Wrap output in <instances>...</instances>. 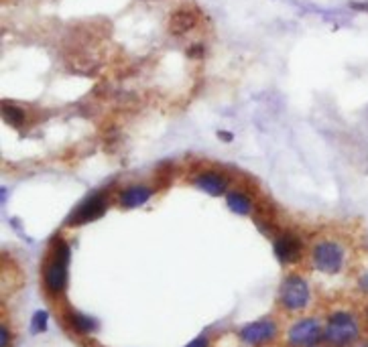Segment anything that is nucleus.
I'll list each match as a JSON object with an SVG mask.
<instances>
[{"label":"nucleus","instance_id":"nucleus-20","mask_svg":"<svg viewBox=\"0 0 368 347\" xmlns=\"http://www.w3.org/2000/svg\"><path fill=\"white\" fill-rule=\"evenodd\" d=\"M218 137H220V139H224V140H228V142H230V140H232V135H230V132H218Z\"/></svg>","mask_w":368,"mask_h":347},{"label":"nucleus","instance_id":"nucleus-3","mask_svg":"<svg viewBox=\"0 0 368 347\" xmlns=\"http://www.w3.org/2000/svg\"><path fill=\"white\" fill-rule=\"evenodd\" d=\"M358 321L352 313L348 311H336L331 313L326 329H324V337L326 341L333 347H348L352 346L358 339Z\"/></svg>","mask_w":368,"mask_h":347},{"label":"nucleus","instance_id":"nucleus-19","mask_svg":"<svg viewBox=\"0 0 368 347\" xmlns=\"http://www.w3.org/2000/svg\"><path fill=\"white\" fill-rule=\"evenodd\" d=\"M208 346H210L208 337H197V339H193L189 346H185V347H208Z\"/></svg>","mask_w":368,"mask_h":347},{"label":"nucleus","instance_id":"nucleus-14","mask_svg":"<svg viewBox=\"0 0 368 347\" xmlns=\"http://www.w3.org/2000/svg\"><path fill=\"white\" fill-rule=\"evenodd\" d=\"M2 116H4V120H6L10 126H14V128H19V126L25 122V112H23L21 108H17V106H2Z\"/></svg>","mask_w":368,"mask_h":347},{"label":"nucleus","instance_id":"nucleus-17","mask_svg":"<svg viewBox=\"0 0 368 347\" xmlns=\"http://www.w3.org/2000/svg\"><path fill=\"white\" fill-rule=\"evenodd\" d=\"M10 344V337H8V327L6 325H2L0 327V347H8Z\"/></svg>","mask_w":368,"mask_h":347},{"label":"nucleus","instance_id":"nucleus-4","mask_svg":"<svg viewBox=\"0 0 368 347\" xmlns=\"http://www.w3.org/2000/svg\"><path fill=\"white\" fill-rule=\"evenodd\" d=\"M309 284L307 280L299 275H289L285 277V280L281 282V288H279V301H281V307L289 313H299L303 311L309 303Z\"/></svg>","mask_w":368,"mask_h":347},{"label":"nucleus","instance_id":"nucleus-21","mask_svg":"<svg viewBox=\"0 0 368 347\" xmlns=\"http://www.w3.org/2000/svg\"><path fill=\"white\" fill-rule=\"evenodd\" d=\"M360 347H368V341H367V344H362V346H360Z\"/></svg>","mask_w":368,"mask_h":347},{"label":"nucleus","instance_id":"nucleus-18","mask_svg":"<svg viewBox=\"0 0 368 347\" xmlns=\"http://www.w3.org/2000/svg\"><path fill=\"white\" fill-rule=\"evenodd\" d=\"M358 286H360V290H362V293H367L368 295V270L358 277Z\"/></svg>","mask_w":368,"mask_h":347},{"label":"nucleus","instance_id":"nucleus-6","mask_svg":"<svg viewBox=\"0 0 368 347\" xmlns=\"http://www.w3.org/2000/svg\"><path fill=\"white\" fill-rule=\"evenodd\" d=\"M104 211H106V197L102 193H94L70 215L68 226H84L104 215Z\"/></svg>","mask_w":368,"mask_h":347},{"label":"nucleus","instance_id":"nucleus-22","mask_svg":"<svg viewBox=\"0 0 368 347\" xmlns=\"http://www.w3.org/2000/svg\"><path fill=\"white\" fill-rule=\"evenodd\" d=\"M367 327H368V311H367Z\"/></svg>","mask_w":368,"mask_h":347},{"label":"nucleus","instance_id":"nucleus-2","mask_svg":"<svg viewBox=\"0 0 368 347\" xmlns=\"http://www.w3.org/2000/svg\"><path fill=\"white\" fill-rule=\"evenodd\" d=\"M348 264V248L340 238H320L311 246V266L320 275L336 277Z\"/></svg>","mask_w":368,"mask_h":347},{"label":"nucleus","instance_id":"nucleus-5","mask_svg":"<svg viewBox=\"0 0 368 347\" xmlns=\"http://www.w3.org/2000/svg\"><path fill=\"white\" fill-rule=\"evenodd\" d=\"M324 337V327L318 319L307 317L297 321L287 333V341L291 347H316Z\"/></svg>","mask_w":368,"mask_h":347},{"label":"nucleus","instance_id":"nucleus-15","mask_svg":"<svg viewBox=\"0 0 368 347\" xmlns=\"http://www.w3.org/2000/svg\"><path fill=\"white\" fill-rule=\"evenodd\" d=\"M31 329H33V333H41V331H45V329H47V313L37 311L35 315H33Z\"/></svg>","mask_w":368,"mask_h":347},{"label":"nucleus","instance_id":"nucleus-11","mask_svg":"<svg viewBox=\"0 0 368 347\" xmlns=\"http://www.w3.org/2000/svg\"><path fill=\"white\" fill-rule=\"evenodd\" d=\"M195 185L206 191L208 195H214V197H220L222 193L226 191V177H222L220 173H214V171H206L202 173L200 177H195Z\"/></svg>","mask_w":368,"mask_h":347},{"label":"nucleus","instance_id":"nucleus-8","mask_svg":"<svg viewBox=\"0 0 368 347\" xmlns=\"http://www.w3.org/2000/svg\"><path fill=\"white\" fill-rule=\"evenodd\" d=\"M303 244L295 234H281L275 238V256L283 264H295L301 258Z\"/></svg>","mask_w":368,"mask_h":347},{"label":"nucleus","instance_id":"nucleus-7","mask_svg":"<svg viewBox=\"0 0 368 347\" xmlns=\"http://www.w3.org/2000/svg\"><path fill=\"white\" fill-rule=\"evenodd\" d=\"M279 329L273 321H257V323H249L244 325L238 335L244 344L249 346H264L269 341H273L277 337Z\"/></svg>","mask_w":368,"mask_h":347},{"label":"nucleus","instance_id":"nucleus-1","mask_svg":"<svg viewBox=\"0 0 368 347\" xmlns=\"http://www.w3.org/2000/svg\"><path fill=\"white\" fill-rule=\"evenodd\" d=\"M68 272H70V246L64 238H55L43 264V284L47 295L59 297L68 286Z\"/></svg>","mask_w":368,"mask_h":347},{"label":"nucleus","instance_id":"nucleus-13","mask_svg":"<svg viewBox=\"0 0 368 347\" xmlns=\"http://www.w3.org/2000/svg\"><path fill=\"white\" fill-rule=\"evenodd\" d=\"M226 204H228V208L232 209L234 213H238V215H249L253 211V201L244 193H240V191L228 193Z\"/></svg>","mask_w":368,"mask_h":347},{"label":"nucleus","instance_id":"nucleus-12","mask_svg":"<svg viewBox=\"0 0 368 347\" xmlns=\"http://www.w3.org/2000/svg\"><path fill=\"white\" fill-rule=\"evenodd\" d=\"M66 323L77 331V333H90V331H94V327H96V321L94 319H90L88 315H81V313L77 311H70L66 315Z\"/></svg>","mask_w":368,"mask_h":347},{"label":"nucleus","instance_id":"nucleus-16","mask_svg":"<svg viewBox=\"0 0 368 347\" xmlns=\"http://www.w3.org/2000/svg\"><path fill=\"white\" fill-rule=\"evenodd\" d=\"M202 55H204V47H202L200 43L187 49V57H193V59H197V57H202Z\"/></svg>","mask_w":368,"mask_h":347},{"label":"nucleus","instance_id":"nucleus-9","mask_svg":"<svg viewBox=\"0 0 368 347\" xmlns=\"http://www.w3.org/2000/svg\"><path fill=\"white\" fill-rule=\"evenodd\" d=\"M195 23H197V17H195L193 10L180 8V10H175V12L171 14V19H169V33L175 37H182L185 35V33H189V31L195 27Z\"/></svg>","mask_w":368,"mask_h":347},{"label":"nucleus","instance_id":"nucleus-10","mask_svg":"<svg viewBox=\"0 0 368 347\" xmlns=\"http://www.w3.org/2000/svg\"><path fill=\"white\" fill-rule=\"evenodd\" d=\"M153 195V189L148 185H133L120 193V206L126 209L145 206Z\"/></svg>","mask_w":368,"mask_h":347}]
</instances>
